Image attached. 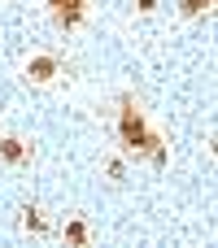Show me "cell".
I'll use <instances>...</instances> for the list:
<instances>
[{"mask_svg": "<svg viewBox=\"0 0 218 248\" xmlns=\"http://www.w3.org/2000/svg\"><path fill=\"white\" fill-rule=\"evenodd\" d=\"M57 70H61L57 57H35V61H26V78H31V83H52Z\"/></svg>", "mask_w": 218, "mask_h": 248, "instance_id": "3957f363", "label": "cell"}, {"mask_svg": "<svg viewBox=\"0 0 218 248\" xmlns=\"http://www.w3.org/2000/svg\"><path fill=\"white\" fill-rule=\"evenodd\" d=\"M118 135H122V148H131V153H149V157H153V166H166V148H162V135H153V131L144 126V118H140V109H135V100H131V96H122Z\"/></svg>", "mask_w": 218, "mask_h": 248, "instance_id": "6da1fadb", "label": "cell"}, {"mask_svg": "<svg viewBox=\"0 0 218 248\" xmlns=\"http://www.w3.org/2000/svg\"><path fill=\"white\" fill-rule=\"evenodd\" d=\"M22 227H26L31 235H48V222H44V218H39V209H31V205L22 209Z\"/></svg>", "mask_w": 218, "mask_h": 248, "instance_id": "5b68a950", "label": "cell"}, {"mask_svg": "<svg viewBox=\"0 0 218 248\" xmlns=\"http://www.w3.org/2000/svg\"><path fill=\"white\" fill-rule=\"evenodd\" d=\"M48 9H52V22L61 31L79 26V17H83V0H48Z\"/></svg>", "mask_w": 218, "mask_h": 248, "instance_id": "7a4b0ae2", "label": "cell"}, {"mask_svg": "<svg viewBox=\"0 0 218 248\" xmlns=\"http://www.w3.org/2000/svg\"><path fill=\"white\" fill-rule=\"evenodd\" d=\"M135 9H140V13H153V9H157V0H140Z\"/></svg>", "mask_w": 218, "mask_h": 248, "instance_id": "ba28073f", "label": "cell"}, {"mask_svg": "<svg viewBox=\"0 0 218 248\" xmlns=\"http://www.w3.org/2000/svg\"><path fill=\"white\" fill-rule=\"evenodd\" d=\"M0 157L17 166V161H26V157H31V148H26V144H22L17 135H4V140H0Z\"/></svg>", "mask_w": 218, "mask_h": 248, "instance_id": "277c9868", "label": "cell"}, {"mask_svg": "<svg viewBox=\"0 0 218 248\" xmlns=\"http://www.w3.org/2000/svg\"><path fill=\"white\" fill-rule=\"evenodd\" d=\"M210 4H214V0H184V13H188V17H197V13H205Z\"/></svg>", "mask_w": 218, "mask_h": 248, "instance_id": "52a82bcc", "label": "cell"}, {"mask_svg": "<svg viewBox=\"0 0 218 248\" xmlns=\"http://www.w3.org/2000/svg\"><path fill=\"white\" fill-rule=\"evenodd\" d=\"M66 240H70V244H87V222H79V218L66 222Z\"/></svg>", "mask_w": 218, "mask_h": 248, "instance_id": "8992f818", "label": "cell"}]
</instances>
